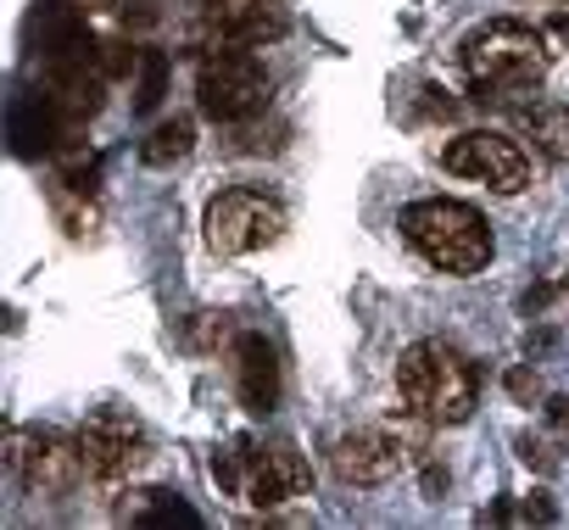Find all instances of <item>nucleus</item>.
<instances>
[{"label":"nucleus","mask_w":569,"mask_h":530,"mask_svg":"<svg viewBox=\"0 0 569 530\" xmlns=\"http://www.w3.org/2000/svg\"><path fill=\"white\" fill-rule=\"evenodd\" d=\"M458 57H463V73H469L475 101H491V107H508L513 96L536 90L547 79V68H552V51H547L541 29H530L519 18L480 23L458 46Z\"/></svg>","instance_id":"1"},{"label":"nucleus","mask_w":569,"mask_h":530,"mask_svg":"<svg viewBox=\"0 0 569 530\" xmlns=\"http://www.w3.org/2000/svg\"><path fill=\"white\" fill-rule=\"evenodd\" d=\"M397 397L425 424H463L480 408V369L447 341H419L397 363Z\"/></svg>","instance_id":"2"},{"label":"nucleus","mask_w":569,"mask_h":530,"mask_svg":"<svg viewBox=\"0 0 569 530\" xmlns=\"http://www.w3.org/2000/svg\"><path fill=\"white\" fill-rule=\"evenodd\" d=\"M402 240L441 274H480L491 262V229L469 201H447V196H425L413 207H402Z\"/></svg>","instance_id":"3"},{"label":"nucleus","mask_w":569,"mask_h":530,"mask_svg":"<svg viewBox=\"0 0 569 530\" xmlns=\"http://www.w3.org/2000/svg\"><path fill=\"white\" fill-rule=\"evenodd\" d=\"M408 463H419V436L408 424H358L330 447V469L347 486H386Z\"/></svg>","instance_id":"4"},{"label":"nucleus","mask_w":569,"mask_h":530,"mask_svg":"<svg viewBox=\"0 0 569 530\" xmlns=\"http://www.w3.org/2000/svg\"><path fill=\"white\" fill-rule=\"evenodd\" d=\"M207 246L218 257H240V251H262L284 234V207L268 190H223L207 201Z\"/></svg>","instance_id":"5"},{"label":"nucleus","mask_w":569,"mask_h":530,"mask_svg":"<svg viewBox=\"0 0 569 530\" xmlns=\"http://www.w3.org/2000/svg\"><path fill=\"white\" fill-rule=\"evenodd\" d=\"M73 447H79L84 474H96V480H129V474H140V469L151 463V436H146V424H140L134 413H123V408L90 413V419L79 424Z\"/></svg>","instance_id":"6"},{"label":"nucleus","mask_w":569,"mask_h":530,"mask_svg":"<svg viewBox=\"0 0 569 530\" xmlns=\"http://www.w3.org/2000/svg\"><path fill=\"white\" fill-rule=\"evenodd\" d=\"M196 101L212 123H240L251 112H262L268 101V73L262 62L240 46V51H212L196 73Z\"/></svg>","instance_id":"7"},{"label":"nucleus","mask_w":569,"mask_h":530,"mask_svg":"<svg viewBox=\"0 0 569 530\" xmlns=\"http://www.w3.org/2000/svg\"><path fill=\"white\" fill-rule=\"evenodd\" d=\"M441 168H447V173H463V179H480V184H491V190H502V196H519V190L530 184V157H525L508 134H497V129L458 134V140L441 151Z\"/></svg>","instance_id":"8"},{"label":"nucleus","mask_w":569,"mask_h":530,"mask_svg":"<svg viewBox=\"0 0 569 530\" xmlns=\"http://www.w3.org/2000/svg\"><path fill=\"white\" fill-rule=\"evenodd\" d=\"M234 447H240V463H246L240 497L251 508H279V502H291L313 486V469L297 447H257L251 436H240Z\"/></svg>","instance_id":"9"},{"label":"nucleus","mask_w":569,"mask_h":530,"mask_svg":"<svg viewBox=\"0 0 569 530\" xmlns=\"http://www.w3.org/2000/svg\"><path fill=\"white\" fill-rule=\"evenodd\" d=\"M79 447H68L62 436L51 430H23L12 424L7 430V474L29 491H68L73 474H79Z\"/></svg>","instance_id":"10"},{"label":"nucleus","mask_w":569,"mask_h":530,"mask_svg":"<svg viewBox=\"0 0 569 530\" xmlns=\"http://www.w3.org/2000/svg\"><path fill=\"white\" fill-rule=\"evenodd\" d=\"M212 34L223 46L257 51V46H273V40L291 34V18H284L273 0H223V7H212Z\"/></svg>","instance_id":"11"},{"label":"nucleus","mask_w":569,"mask_h":530,"mask_svg":"<svg viewBox=\"0 0 569 530\" xmlns=\"http://www.w3.org/2000/svg\"><path fill=\"white\" fill-rule=\"evenodd\" d=\"M62 134H68V118H62V107L51 101V90L23 96V101L12 107V151H18L23 162L62 151Z\"/></svg>","instance_id":"12"},{"label":"nucleus","mask_w":569,"mask_h":530,"mask_svg":"<svg viewBox=\"0 0 569 530\" xmlns=\"http://www.w3.org/2000/svg\"><path fill=\"white\" fill-rule=\"evenodd\" d=\"M234 391L251 413L279 408V358L262 336H234Z\"/></svg>","instance_id":"13"},{"label":"nucleus","mask_w":569,"mask_h":530,"mask_svg":"<svg viewBox=\"0 0 569 530\" xmlns=\"http://www.w3.org/2000/svg\"><path fill=\"white\" fill-rule=\"evenodd\" d=\"M513 129L552 162H569V107H552V101H530V107H513Z\"/></svg>","instance_id":"14"},{"label":"nucleus","mask_w":569,"mask_h":530,"mask_svg":"<svg viewBox=\"0 0 569 530\" xmlns=\"http://www.w3.org/2000/svg\"><path fill=\"white\" fill-rule=\"evenodd\" d=\"M123 519H129V524H140V530H168V524L196 530V524H201V519H196V508H190V502H179V497H168V491H146L140 502H123Z\"/></svg>","instance_id":"15"},{"label":"nucleus","mask_w":569,"mask_h":530,"mask_svg":"<svg viewBox=\"0 0 569 530\" xmlns=\"http://www.w3.org/2000/svg\"><path fill=\"white\" fill-rule=\"evenodd\" d=\"M190 146H196V123H190V118H168V123H157L151 140L140 146V162H146V168H168V162L190 157Z\"/></svg>","instance_id":"16"},{"label":"nucleus","mask_w":569,"mask_h":530,"mask_svg":"<svg viewBox=\"0 0 569 530\" xmlns=\"http://www.w3.org/2000/svg\"><path fill=\"white\" fill-rule=\"evenodd\" d=\"M96 179H101L96 151H79V140H62V184H68V190H79V196H90V190H96Z\"/></svg>","instance_id":"17"},{"label":"nucleus","mask_w":569,"mask_h":530,"mask_svg":"<svg viewBox=\"0 0 569 530\" xmlns=\"http://www.w3.org/2000/svg\"><path fill=\"white\" fill-rule=\"evenodd\" d=\"M168 90V57L162 51H146L140 57V90H134V112H151Z\"/></svg>","instance_id":"18"},{"label":"nucleus","mask_w":569,"mask_h":530,"mask_svg":"<svg viewBox=\"0 0 569 530\" xmlns=\"http://www.w3.org/2000/svg\"><path fill=\"white\" fill-rule=\"evenodd\" d=\"M140 57H146V51H134L129 40H107V46H101V73H107V79H123V73H134Z\"/></svg>","instance_id":"19"},{"label":"nucleus","mask_w":569,"mask_h":530,"mask_svg":"<svg viewBox=\"0 0 569 530\" xmlns=\"http://www.w3.org/2000/svg\"><path fill=\"white\" fill-rule=\"evenodd\" d=\"M513 447H519V458H525V463H536V469H558V452H552L541 436H519Z\"/></svg>","instance_id":"20"},{"label":"nucleus","mask_w":569,"mask_h":530,"mask_svg":"<svg viewBox=\"0 0 569 530\" xmlns=\"http://www.w3.org/2000/svg\"><path fill=\"white\" fill-rule=\"evenodd\" d=\"M519 513H525V519H536V524H552V519H558V508L547 502V491H530V502H525Z\"/></svg>","instance_id":"21"},{"label":"nucleus","mask_w":569,"mask_h":530,"mask_svg":"<svg viewBox=\"0 0 569 530\" xmlns=\"http://www.w3.org/2000/svg\"><path fill=\"white\" fill-rule=\"evenodd\" d=\"M508 391H513V397L525 402V397L536 391V374H530V369H513V374H508Z\"/></svg>","instance_id":"22"},{"label":"nucleus","mask_w":569,"mask_h":530,"mask_svg":"<svg viewBox=\"0 0 569 530\" xmlns=\"http://www.w3.org/2000/svg\"><path fill=\"white\" fill-rule=\"evenodd\" d=\"M547 419H552V424H569V397H552V402H547Z\"/></svg>","instance_id":"23"},{"label":"nucleus","mask_w":569,"mask_h":530,"mask_svg":"<svg viewBox=\"0 0 569 530\" xmlns=\"http://www.w3.org/2000/svg\"><path fill=\"white\" fill-rule=\"evenodd\" d=\"M486 519H491V524H508V519H513V502H491Z\"/></svg>","instance_id":"24"},{"label":"nucleus","mask_w":569,"mask_h":530,"mask_svg":"<svg viewBox=\"0 0 569 530\" xmlns=\"http://www.w3.org/2000/svg\"><path fill=\"white\" fill-rule=\"evenodd\" d=\"M68 7H79V12L90 18V12H107V7H112V0H68Z\"/></svg>","instance_id":"25"},{"label":"nucleus","mask_w":569,"mask_h":530,"mask_svg":"<svg viewBox=\"0 0 569 530\" xmlns=\"http://www.w3.org/2000/svg\"><path fill=\"white\" fill-rule=\"evenodd\" d=\"M552 34H558V40L569 46V12H558V18H552Z\"/></svg>","instance_id":"26"},{"label":"nucleus","mask_w":569,"mask_h":530,"mask_svg":"<svg viewBox=\"0 0 569 530\" xmlns=\"http://www.w3.org/2000/svg\"><path fill=\"white\" fill-rule=\"evenodd\" d=\"M207 7H223V0H207Z\"/></svg>","instance_id":"27"}]
</instances>
